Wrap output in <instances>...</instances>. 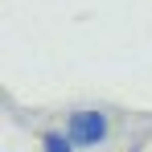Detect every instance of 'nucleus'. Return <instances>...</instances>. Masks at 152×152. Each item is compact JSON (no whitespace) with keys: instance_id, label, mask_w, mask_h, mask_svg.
I'll return each instance as SVG.
<instances>
[{"instance_id":"3","label":"nucleus","mask_w":152,"mask_h":152,"mask_svg":"<svg viewBox=\"0 0 152 152\" xmlns=\"http://www.w3.org/2000/svg\"><path fill=\"white\" fill-rule=\"evenodd\" d=\"M127 152H144V148H140V144H132V148H127Z\"/></svg>"},{"instance_id":"2","label":"nucleus","mask_w":152,"mask_h":152,"mask_svg":"<svg viewBox=\"0 0 152 152\" xmlns=\"http://www.w3.org/2000/svg\"><path fill=\"white\" fill-rule=\"evenodd\" d=\"M41 152H78L66 132H41Z\"/></svg>"},{"instance_id":"1","label":"nucleus","mask_w":152,"mask_h":152,"mask_svg":"<svg viewBox=\"0 0 152 152\" xmlns=\"http://www.w3.org/2000/svg\"><path fill=\"white\" fill-rule=\"evenodd\" d=\"M66 136H70V144L74 148H86V152H99L111 144V111L107 107H74V111H66V127H62Z\"/></svg>"}]
</instances>
